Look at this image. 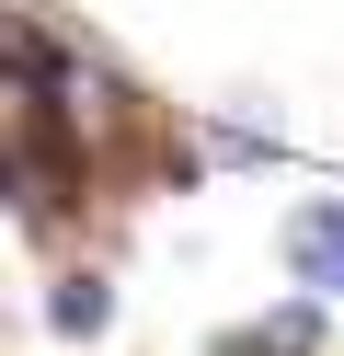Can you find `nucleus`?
<instances>
[{"mask_svg":"<svg viewBox=\"0 0 344 356\" xmlns=\"http://www.w3.org/2000/svg\"><path fill=\"white\" fill-rule=\"evenodd\" d=\"M275 253H287V276L310 287V299H344V195H298Z\"/></svg>","mask_w":344,"mask_h":356,"instance_id":"nucleus-1","label":"nucleus"},{"mask_svg":"<svg viewBox=\"0 0 344 356\" xmlns=\"http://www.w3.org/2000/svg\"><path fill=\"white\" fill-rule=\"evenodd\" d=\"M46 333H58V345H104L115 333V276L104 264H58V276H46Z\"/></svg>","mask_w":344,"mask_h":356,"instance_id":"nucleus-3","label":"nucleus"},{"mask_svg":"<svg viewBox=\"0 0 344 356\" xmlns=\"http://www.w3.org/2000/svg\"><path fill=\"white\" fill-rule=\"evenodd\" d=\"M321 345H333V299H310V287H298V299L264 310V322H229L206 356H321Z\"/></svg>","mask_w":344,"mask_h":356,"instance_id":"nucleus-2","label":"nucleus"},{"mask_svg":"<svg viewBox=\"0 0 344 356\" xmlns=\"http://www.w3.org/2000/svg\"><path fill=\"white\" fill-rule=\"evenodd\" d=\"M46 127H58V104H46V92H35V81H23V70H12V58H0V149H35V138H46Z\"/></svg>","mask_w":344,"mask_h":356,"instance_id":"nucleus-4","label":"nucleus"}]
</instances>
